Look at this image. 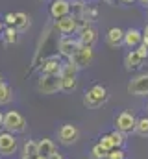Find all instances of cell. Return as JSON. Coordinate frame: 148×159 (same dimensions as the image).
I'll list each match as a JSON object with an SVG mask.
<instances>
[{"mask_svg": "<svg viewBox=\"0 0 148 159\" xmlns=\"http://www.w3.org/2000/svg\"><path fill=\"white\" fill-rule=\"evenodd\" d=\"M109 98V93L106 89V85L102 83H95L93 87H89L85 93H83V106L87 109H96L100 106H104Z\"/></svg>", "mask_w": 148, "mask_h": 159, "instance_id": "obj_1", "label": "cell"}, {"mask_svg": "<svg viewBox=\"0 0 148 159\" xmlns=\"http://www.w3.org/2000/svg\"><path fill=\"white\" fill-rule=\"evenodd\" d=\"M2 129H4V131H9V133H13V135L24 133V131L28 129V120L24 119V115L19 113L17 109H9V111L4 113Z\"/></svg>", "mask_w": 148, "mask_h": 159, "instance_id": "obj_2", "label": "cell"}, {"mask_svg": "<svg viewBox=\"0 0 148 159\" xmlns=\"http://www.w3.org/2000/svg\"><path fill=\"white\" fill-rule=\"evenodd\" d=\"M69 61L72 63L78 70L91 67L93 61H95V48L93 46H85V44H78V48L74 50V54L69 57Z\"/></svg>", "mask_w": 148, "mask_h": 159, "instance_id": "obj_3", "label": "cell"}, {"mask_svg": "<svg viewBox=\"0 0 148 159\" xmlns=\"http://www.w3.org/2000/svg\"><path fill=\"white\" fill-rule=\"evenodd\" d=\"M35 89L39 94H46V96L61 93V78L56 74H39Z\"/></svg>", "mask_w": 148, "mask_h": 159, "instance_id": "obj_4", "label": "cell"}, {"mask_svg": "<svg viewBox=\"0 0 148 159\" xmlns=\"http://www.w3.org/2000/svg\"><path fill=\"white\" fill-rule=\"evenodd\" d=\"M135 122H137V117L132 111H118L113 119V126L117 131L124 135H132L135 133Z\"/></svg>", "mask_w": 148, "mask_h": 159, "instance_id": "obj_5", "label": "cell"}, {"mask_svg": "<svg viewBox=\"0 0 148 159\" xmlns=\"http://www.w3.org/2000/svg\"><path fill=\"white\" fill-rule=\"evenodd\" d=\"M56 137L61 146H72L80 139V128L74 124H61L56 131Z\"/></svg>", "mask_w": 148, "mask_h": 159, "instance_id": "obj_6", "label": "cell"}, {"mask_svg": "<svg viewBox=\"0 0 148 159\" xmlns=\"http://www.w3.org/2000/svg\"><path fill=\"white\" fill-rule=\"evenodd\" d=\"M19 152V139L9 131H0V156L11 157Z\"/></svg>", "mask_w": 148, "mask_h": 159, "instance_id": "obj_7", "label": "cell"}, {"mask_svg": "<svg viewBox=\"0 0 148 159\" xmlns=\"http://www.w3.org/2000/svg\"><path fill=\"white\" fill-rule=\"evenodd\" d=\"M126 89L133 96H148V72H141V74L133 76Z\"/></svg>", "mask_w": 148, "mask_h": 159, "instance_id": "obj_8", "label": "cell"}, {"mask_svg": "<svg viewBox=\"0 0 148 159\" xmlns=\"http://www.w3.org/2000/svg\"><path fill=\"white\" fill-rule=\"evenodd\" d=\"M54 28L61 35H74L78 32V20H76V17H74L72 13H69V15L54 20Z\"/></svg>", "mask_w": 148, "mask_h": 159, "instance_id": "obj_9", "label": "cell"}, {"mask_svg": "<svg viewBox=\"0 0 148 159\" xmlns=\"http://www.w3.org/2000/svg\"><path fill=\"white\" fill-rule=\"evenodd\" d=\"M61 63H63L61 56H48V57H44V59L41 61L39 72H41V74H56V76H59Z\"/></svg>", "mask_w": 148, "mask_h": 159, "instance_id": "obj_10", "label": "cell"}, {"mask_svg": "<svg viewBox=\"0 0 148 159\" xmlns=\"http://www.w3.org/2000/svg\"><path fill=\"white\" fill-rule=\"evenodd\" d=\"M78 39L72 37V35H61L59 41H58V54L65 59H69L71 56L74 54V50L78 48Z\"/></svg>", "mask_w": 148, "mask_h": 159, "instance_id": "obj_11", "label": "cell"}, {"mask_svg": "<svg viewBox=\"0 0 148 159\" xmlns=\"http://www.w3.org/2000/svg\"><path fill=\"white\" fill-rule=\"evenodd\" d=\"M48 13L54 20L65 17L71 13V0H50L48 4Z\"/></svg>", "mask_w": 148, "mask_h": 159, "instance_id": "obj_12", "label": "cell"}, {"mask_svg": "<svg viewBox=\"0 0 148 159\" xmlns=\"http://www.w3.org/2000/svg\"><path fill=\"white\" fill-rule=\"evenodd\" d=\"M76 39H78L80 44H85V46H93L95 48V44L98 41V30L95 26H87V28H83V30L78 32V37Z\"/></svg>", "mask_w": 148, "mask_h": 159, "instance_id": "obj_13", "label": "cell"}, {"mask_svg": "<svg viewBox=\"0 0 148 159\" xmlns=\"http://www.w3.org/2000/svg\"><path fill=\"white\" fill-rule=\"evenodd\" d=\"M143 41V32L139 28H128L124 30V46L130 50H135Z\"/></svg>", "mask_w": 148, "mask_h": 159, "instance_id": "obj_14", "label": "cell"}, {"mask_svg": "<svg viewBox=\"0 0 148 159\" xmlns=\"http://www.w3.org/2000/svg\"><path fill=\"white\" fill-rule=\"evenodd\" d=\"M106 43H108V46H111V48H120V46H124V30L118 28V26L109 28L108 34H106Z\"/></svg>", "mask_w": 148, "mask_h": 159, "instance_id": "obj_15", "label": "cell"}, {"mask_svg": "<svg viewBox=\"0 0 148 159\" xmlns=\"http://www.w3.org/2000/svg\"><path fill=\"white\" fill-rule=\"evenodd\" d=\"M143 63H145V59L135 52V50H128L126 52V56H124V69L126 70H139L141 67H143Z\"/></svg>", "mask_w": 148, "mask_h": 159, "instance_id": "obj_16", "label": "cell"}, {"mask_svg": "<svg viewBox=\"0 0 148 159\" xmlns=\"http://www.w3.org/2000/svg\"><path fill=\"white\" fill-rule=\"evenodd\" d=\"M30 26H32L30 15L24 13V11H17V13H15V24H13V28H15L19 34H22V32H28Z\"/></svg>", "mask_w": 148, "mask_h": 159, "instance_id": "obj_17", "label": "cell"}, {"mask_svg": "<svg viewBox=\"0 0 148 159\" xmlns=\"http://www.w3.org/2000/svg\"><path fill=\"white\" fill-rule=\"evenodd\" d=\"M56 150H58V146H56V143L52 139H41V141H37V154L43 156L44 159L48 157L50 154H54Z\"/></svg>", "mask_w": 148, "mask_h": 159, "instance_id": "obj_18", "label": "cell"}, {"mask_svg": "<svg viewBox=\"0 0 148 159\" xmlns=\"http://www.w3.org/2000/svg\"><path fill=\"white\" fill-rule=\"evenodd\" d=\"M13 98H15V93H13V87L9 85V83H2L0 85V107L2 106H7V104H11L13 102Z\"/></svg>", "mask_w": 148, "mask_h": 159, "instance_id": "obj_19", "label": "cell"}, {"mask_svg": "<svg viewBox=\"0 0 148 159\" xmlns=\"http://www.w3.org/2000/svg\"><path fill=\"white\" fill-rule=\"evenodd\" d=\"M34 156H37V141L28 139L21 146V159H30V157H34Z\"/></svg>", "mask_w": 148, "mask_h": 159, "instance_id": "obj_20", "label": "cell"}, {"mask_svg": "<svg viewBox=\"0 0 148 159\" xmlns=\"http://www.w3.org/2000/svg\"><path fill=\"white\" fill-rule=\"evenodd\" d=\"M2 41L6 44H15L19 41V32L13 28V26H6L4 32H2Z\"/></svg>", "mask_w": 148, "mask_h": 159, "instance_id": "obj_21", "label": "cell"}, {"mask_svg": "<svg viewBox=\"0 0 148 159\" xmlns=\"http://www.w3.org/2000/svg\"><path fill=\"white\" fill-rule=\"evenodd\" d=\"M135 133H137L139 137H146L148 139V115L137 117V122H135Z\"/></svg>", "mask_w": 148, "mask_h": 159, "instance_id": "obj_22", "label": "cell"}, {"mask_svg": "<svg viewBox=\"0 0 148 159\" xmlns=\"http://www.w3.org/2000/svg\"><path fill=\"white\" fill-rule=\"evenodd\" d=\"M78 87V76H65L61 78V91L63 93H72Z\"/></svg>", "mask_w": 148, "mask_h": 159, "instance_id": "obj_23", "label": "cell"}, {"mask_svg": "<svg viewBox=\"0 0 148 159\" xmlns=\"http://www.w3.org/2000/svg\"><path fill=\"white\" fill-rule=\"evenodd\" d=\"M109 137H111V143H113V148H124L126 146V135L124 133L113 129V131H109Z\"/></svg>", "mask_w": 148, "mask_h": 159, "instance_id": "obj_24", "label": "cell"}, {"mask_svg": "<svg viewBox=\"0 0 148 159\" xmlns=\"http://www.w3.org/2000/svg\"><path fill=\"white\" fill-rule=\"evenodd\" d=\"M106 156H108V152H106L98 143H95V144L91 146V152H89V157L91 159H106Z\"/></svg>", "mask_w": 148, "mask_h": 159, "instance_id": "obj_25", "label": "cell"}, {"mask_svg": "<svg viewBox=\"0 0 148 159\" xmlns=\"http://www.w3.org/2000/svg\"><path fill=\"white\" fill-rule=\"evenodd\" d=\"M98 144L106 150V152H109V150H113V143H111V137L109 133H102L100 137H98Z\"/></svg>", "mask_w": 148, "mask_h": 159, "instance_id": "obj_26", "label": "cell"}, {"mask_svg": "<svg viewBox=\"0 0 148 159\" xmlns=\"http://www.w3.org/2000/svg\"><path fill=\"white\" fill-rule=\"evenodd\" d=\"M106 159H126V152H124V148H113L108 152Z\"/></svg>", "mask_w": 148, "mask_h": 159, "instance_id": "obj_27", "label": "cell"}, {"mask_svg": "<svg viewBox=\"0 0 148 159\" xmlns=\"http://www.w3.org/2000/svg\"><path fill=\"white\" fill-rule=\"evenodd\" d=\"M4 22H6V26H13L15 24V13L13 11H7L4 15Z\"/></svg>", "mask_w": 148, "mask_h": 159, "instance_id": "obj_28", "label": "cell"}, {"mask_svg": "<svg viewBox=\"0 0 148 159\" xmlns=\"http://www.w3.org/2000/svg\"><path fill=\"white\" fill-rule=\"evenodd\" d=\"M135 52H137L143 59H148V46H145V44H139V46L135 48Z\"/></svg>", "mask_w": 148, "mask_h": 159, "instance_id": "obj_29", "label": "cell"}, {"mask_svg": "<svg viewBox=\"0 0 148 159\" xmlns=\"http://www.w3.org/2000/svg\"><path fill=\"white\" fill-rule=\"evenodd\" d=\"M46 159H65V157H63V154H61L59 150H56L54 154H50V156H48Z\"/></svg>", "mask_w": 148, "mask_h": 159, "instance_id": "obj_30", "label": "cell"}, {"mask_svg": "<svg viewBox=\"0 0 148 159\" xmlns=\"http://www.w3.org/2000/svg\"><path fill=\"white\" fill-rule=\"evenodd\" d=\"M139 6H143V7H148V0H135Z\"/></svg>", "mask_w": 148, "mask_h": 159, "instance_id": "obj_31", "label": "cell"}, {"mask_svg": "<svg viewBox=\"0 0 148 159\" xmlns=\"http://www.w3.org/2000/svg\"><path fill=\"white\" fill-rule=\"evenodd\" d=\"M141 32H143V37H148V22L145 24V28H143Z\"/></svg>", "mask_w": 148, "mask_h": 159, "instance_id": "obj_32", "label": "cell"}, {"mask_svg": "<svg viewBox=\"0 0 148 159\" xmlns=\"http://www.w3.org/2000/svg\"><path fill=\"white\" fill-rule=\"evenodd\" d=\"M2 122H4V111L0 109V129H2Z\"/></svg>", "mask_w": 148, "mask_h": 159, "instance_id": "obj_33", "label": "cell"}, {"mask_svg": "<svg viewBox=\"0 0 148 159\" xmlns=\"http://www.w3.org/2000/svg\"><path fill=\"white\" fill-rule=\"evenodd\" d=\"M120 2H122V4H133L135 0H120Z\"/></svg>", "mask_w": 148, "mask_h": 159, "instance_id": "obj_34", "label": "cell"}, {"mask_svg": "<svg viewBox=\"0 0 148 159\" xmlns=\"http://www.w3.org/2000/svg\"><path fill=\"white\" fill-rule=\"evenodd\" d=\"M2 32H4V22L0 20V35H2Z\"/></svg>", "mask_w": 148, "mask_h": 159, "instance_id": "obj_35", "label": "cell"}, {"mask_svg": "<svg viewBox=\"0 0 148 159\" xmlns=\"http://www.w3.org/2000/svg\"><path fill=\"white\" fill-rule=\"evenodd\" d=\"M2 83H4V78H2V74H0V85H2Z\"/></svg>", "mask_w": 148, "mask_h": 159, "instance_id": "obj_36", "label": "cell"}, {"mask_svg": "<svg viewBox=\"0 0 148 159\" xmlns=\"http://www.w3.org/2000/svg\"><path fill=\"white\" fill-rule=\"evenodd\" d=\"M146 17H148V7H146Z\"/></svg>", "mask_w": 148, "mask_h": 159, "instance_id": "obj_37", "label": "cell"}, {"mask_svg": "<svg viewBox=\"0 0 148 159\" xmlns=\"http://www.w3.org/2000/svg\"><path fill=\"white\" fill-rule=\"evenodd\" d=\"M83 2H87V0H83Z\"/></svg>", "mask_w": 148, "mask_h": 159, "instance_id": "obj_38", "label": "cell"}]
</instances>
